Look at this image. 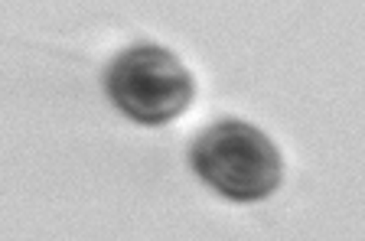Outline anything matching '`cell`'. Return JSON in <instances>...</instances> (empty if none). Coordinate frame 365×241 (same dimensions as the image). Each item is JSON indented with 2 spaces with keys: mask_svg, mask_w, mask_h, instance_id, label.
I'll return each mask as SVG.
<instances>
[{
  "mask_svg": "<svg viewBox=\"0 0 365 241\" xmlns=\"http://www.w3.org/2000/svg\"><path fill=\"white\" fill-rule=\"evenodd\" d=\"M190 163L196 176L232 202H261L281 186V150L261 128L238 118L215 120L192 140Z\"/></svg>",
  "mask_w": 365,
  "mask_h": 241,
  "instance_id": "obj_1",
  "label": "cell"
},
{
  "mask_svg": "<svg viewBox=\"0 0 365 241\" xmlns=\"http://www.w3.org/2000/svg\"><path fill=\"white\" fill-rule=\"evenodd\" d=\"M105 91L124 118L144 128H160L192 105L196 82L180 56L157 43H137L111 59Z\"/></svg>",
  "mask_w": 365,
  "mask_h": 241,
  "instance_id": "obj_2",
  "label": "cell"
}]
</instances>
